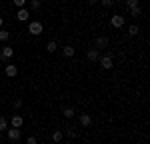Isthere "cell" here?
Here are the masks:
<instances>
[{
  "label": "cell",
  "mask_w": 150,
  "mask_h": 144,
  "mask_svg": "<svg viewBox=\"0 0 150 144\" xmlns=\"http://www.w3.org/2000/svg\"><path fill=\"white\" fill-rule=\"evenodd\" d=\"M98 62H100V66H102L104 70H110V68L114 66V58H112V54H108V52H106L104 56H100Z\"/></svg>",
  "instance_id": "6da1fadb"
},
{
  "label": "cell",
  "mask_w": 150,
  "mask_h": 144,
  "mask_svg": "<svg viewBox=\"0 0 150 144\" xmlns=\"http://www.w3.org/2000/svg\"><path fill=\"white\" fill-rule=\"evenodd\" d=\"M42 30H44V26H42V22H38V20H32V22L28 24V32L32 36L42 34Z\"/></svg>",
  "instance_id": "7a4b0ae2"
},
{
  "label": "cell",
  "mask_w": 150,
  "mask_h": 144,
  "mask_svg": "<svg viewBox=\"0 0 150 144\" xmlns=\"http://www.w3.org/2000/svg\"><path fill=\"white\" fill-rule=\"evenodd\" d=\"M12 56H14V50H12V46H4L2 50H0V60H4V62H10Z\"/></svg>",
  "instance_id": "3957f363"
},
{
  "label": "cell",
  "mask_w": 150,
  "mask_h": 144,
  "mask_svg": "<svg viewBox=\"0 0 150 144\" xmlns=\"http://www.w3.org/2000/svg\"><path fill=\"white\" fill-rule=\"evenodd\" d=\"M110 24H112V28H122L126 20H124V16H120V14H114L112 18H110Z\"/></svg>",
  "instance_id": "277c9868"
},
{
  "label": "cell",
  "mask_w": 150,
  "mask_h": 144,
  "mask_svg": "<svg viewBox=\"0 0 150 144\" xmlns=\"http://www.w3.org/2000/svg\"><path fill=\"white\" fill-rule=\"evenodd\" d=\"M16 18H18L20 22H28V20H30V10H28V8H18Z\"/></svg>",
  "instance_id": "5b68a950"
},
{
  "label": "cell",
  "mask_w": 150,
  "mask_h": 144,
  "mask_svg": "<svg viewBox=\"0 0 150 144\" xmlns=\"http://www.w3.org/2000/svg\"><path fill=\"white\" fill-rule=\"evenodd\" d=\"M94 48H96V50H104V48H108V38H106V36H98V38L94 40Z\"/></svg>",
  "instance_id": "8992f818"
},
{
  "label": "cell",
  "mask_w": 150,
  "mask_h": 144,
  "mask_svg": "<svg viewBox=\"0 0 150 144\" xmlns=\"http://www.w3.org/2000/svg\"><path fill=\"white\" fill-rule=\"evenodd\" d=\"M20 136H22V134H20V128H8V138H10L12 142H18V140H20Z\"/></svg>",
  "instance_id": "52a82bcc"
},
{
  "label": "cell",
  "mask_w": 150,
  "mask_h": 144,
  "mask_svg": "<svg viewBox=\"0 0 150 144\" xmlns=\"http://www.w3.org/2000/svg\"><path fill=\"white\" fill-rule=\"evenodd\" d=\"M86 58L90 60V62H98V58H100V50H96V48H90V50L86 52Z\"/></svg>",
  "instance_id": "ba28073f"
},
{
  "label": "cell",
  "mask_w": 150,
  "mask_h": 144,
  "mask_svg": "<svg viewBox=\"0 0 150 144\" xmlns=\"http://www.w3.org/2000/svg\"><path fill=\"white\" fill-rule=\"evenodd\" d=\"M78 122H80V124L84 126V128H88V126H92V118H90V114H86V112L78 116Z\"/></svg>",
  "instance_id": "9c48e42d"
},
{
  "label": "cell",
  "mask_w": 150,
  "mask_h": 144,
  "mask_svg": "<svg viewBox=\"0 0 150 144\" xmlns=\"http://www.w3.org/2000/svg\"><path fill=\"white\" fill-rule=\"evenodd\" d=\"M22 124H24V118L20 116V114H14V116L10 118V126L12 128H20Z\"/></svg>",
  "instance_id": "30bf717a"
},
{
  "label": "cell",
  "mask_w": 150,
  "mask_h": 144,
  "mask_svg": "<svg viewBox=\"0 0 150 144\" xmlns=\"http://www.w3.org/2000/svg\"><path fill=\"white\" fill-rule=\"evenodd\" d=\"M4 74H6L8 78H14V76L18 74V68H16L14 64H10V62H8V64H6V68H4Z\"/></svg>",
  "instance_id": "8fae6325"
},
{
  "label": "cell",
  "mask_w": 150,
  "mask_h": 144,
  "mask_svg": "<svg viewBox=\"0 0 150 144\" xmlns=\"http://www.w3.org/2000/svg\"><path fill=\"white\" fill-rule=\"evenodd\" d=\"M62 114H64V118H68V120H72L76 116V112H74L72 106H62Z\"/></svg>",
  "instance_id": "7c38bea8"
},
{
  "label": "cell",
  "mask_w": 150,
  "mask_h": 144,
  "mask_svg": "<svg viewBox=\"0 0 150 144\" xmlns=\"http://www.w3.org/2000/svg\"><path fill=\"white\" fill-rule=\"evenodd\" d=\"M74 52H76V48L72 46V44H66V46L62 48V54H64L66 58H72V56H74Z\"/></svg>",
  "instance_id": "4fadbf2b"
},
{
  "label": "cell",
  "mask_w": 150,
  "mask_h": 144,
  "mask_svg": "<svg viewBox=\"0 0 150 144\" xmlns=\"http://www.w3.org/2000/svg\"><path fill=\"white\" fill-rule=\"evenodd\" d=\"M140 32V26L138 24H130V26H128V34L130 36H136Z\"/></svg>",
  "instance_id": "5bb4252c"
},
{
  "label": "cell",
  "mask_w": 150,
  "mask_h": 144,
  "mask_svg": "<svg viewBox=\"0 0 150 144\" xmlns=\"http://www.w3.org/2000/svg\"><path fill=\"white\" fill-rule=\"evenodd\" d=\"M46 50H48V52H56V50H58V42H56V40H50V42L46 44Z\"/></svg>",
  "instance_id": "9a60e30c"
},
{
  "label": "cell",
  "mask_w": 150,
  "mask_h": 144,
  "mask_svg": "<svg viewBox=\"0 0 150 144\" xmlns=\"http://www.w3.org/2000/svg\"><path fill=\"white\" fill-rule=\"evenodd\" d=\"M62 138H64V134H62L60 130H54V132H52V140H54V142H60Z\"/></svg>",
  "instance_id": "2e32d148"
},
{
  "label": "cell",
  "mask_w": 150,
  "mask_h": 144,
  "mask_svg": "<svg viewBox=\"0 0 150 144\" xmlns=\"http://www.w3.org/2000/svg\"><path fill=\"white\" fill-rule=\"evenodd\" d=\"M66 136H70V138H78V136H80V134H78V132L74 130V128H66Z\"/></svg>",
  "instance_id": "e0dca14e"
},
{
  "label": "cell",
  "mask_w": 150,
  "mask_h": 144,
  "mask_svg": "<svg viewBox=\"0 0 150 144\" xmlns=\"http://www.w3.org/2000/svg\"><path fill=\"white\" fill-rule=\"evenodd\" d=\"M40 6H42L40 0H30V8H32V10H40Z\"/></svg>",
  "instance_id": "ac0fdd59"
},
{
  "label": "cell",
  "mask_w": 150,
  "mask_h": 144,
  "mask_svg": "<svg viewBox=\"0 0 150 144\" xmlns=\"http://www.w3.org/2000/svg\"><path fill=\"white\" fill-rule=\"evenodd\" d=\"M6 128H8V120L4 118V116H0V132L6 130Z\"/></svg>",
  "instance_id": "d6986e66"
},
{
  "label": "cell",
  "mask_w": 150,
  "mask_h": 144,
  "mask_svg": "<svg viewBox=\"0 0 150 144\" xmlns=\"http://www.w3.org/2000/svg\"><path fill=\"white\" fill-rule=\"evenodd\" d=\"M130 14H132L134 18H138L140 14H142V8H140V6H136V8H132V10H130Z\"/></svg>",
  "instance_id": "ffe728a7"
},
{
  "label": "cell",
  "mask_w": 150,
  "mask_h": 144,
  "mask_svg": "<svg viewBox=\"0 0 150 144\" xmlns=\"http://www.w3.org/2000/svg\"><path fill=\"white\" fill-rule=\"evenodd\" d=\"M126 6L132 10V8H136V6H140L138 4V0H126Z\"/></svg>",
  "instance_id": "44dd1931"
},
{
  "label": "cell",
  "mask_w": 150,
  "mask_h": 144,
  "mask_svg": "<svg viewBox=\"0 0 150 144\" xmlns=\"http://www.w3.org/2000/svg\"><path fill=\"white\" fill-rule=\"evenodd\" d=\"M12 108H14V110H20V108H22V100H20V98H16V100L12 102Z\"/></svg>",
  "instance_id": "7402d4cb"
},
{
  "label": "cell",
  "mask_w": 150,
  "mask_h": 144,
  "mask_svg": "<svg viewBox=\"0 0 150 144\" xmlns=\"http://www.w3.org/2000/svg\"><path fill=\"white\" fill-rule=\"evenodd\" d=\"M10 38V32L8 30H0V40H8Z\"/></svg>",
  "instance_id": "603a6c76"
},
{
  "label": "cell",
  "mask_w": 150,
  "mask_h": 144,
  "mask_svg": "<svg viewBox=\"0 0 150 144\" xmlns=\"http://www.w3.org/2000/svg\"><path fill=\"white\" fill-rule=\"evenodd\" d=\"M14 2V6H18V8H24L26 6V0H12Z\"/></svg>",
  "instance_id": "cb8c5ba5"
},
{
  "label": "cell",
  "mask_w": 150,
  "mask_h": 144,
  "mask_svg": "<svg viewBox=\"0 0 150 144\" xmlns=\"http://www.w3.org/2000/svg\"><path fill=\"white\" fill-rule=\"evenodd\" d=\"M26 144H38V138L36 136H28L26 138Z\"/></svg>",
  "instance_id": "d4e9b609"
},
{
  "label": "cell",
  "mask_w": 150,
  "mask_h": 144,
  "mask_svg": "<svg viewBox=\"0 0 150 144\" xmlns=\"http://www.w3.org/2000/svg\"><path fill=\"white\" fill-rule=\"evenodd\" d=\"M100 2H102L104 6H106V8H108V6H112V2H114V0H100Z\"/></svg>",
  "instance_id": "484cf974"
},
{
  "label": "cell",
  "mask_w": 150,
  "mask_h": 144,
  "mask_svg": "<svg viewBox=\"0 0 150 144\" xmlns=\"http://www.w3.org/2000/svg\"><path fill=\"white\" fill-rule=\"evenodd\" d=\"M2 24H4V20H2V16H0V26H2Z\"/></svg>",
  "instance_id": "4316f807"
},
{
  "label": "cell",
  "mask_w": 150,
  "mask_h": 144,
  "mask_svg": "<svg viewBox=\"0 0 150 144\" xmlns=\"http://www.w3.org/2000/svg\"><path fill=\"white\" fill-rule=\"evenodd\" d=\"M90 2H100V0H90Z\"/></svg>",
  "instance_id": "83f0119b"
}]
</instances>
